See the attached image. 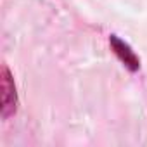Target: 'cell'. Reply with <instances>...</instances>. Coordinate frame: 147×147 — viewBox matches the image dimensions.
I'll return each instance as SVG.
<instances>
[{"mask_svg":"<svg viewBox=\"0 0 147 147\" xmlns=\"http://www.w3.org/2000/svg\"><path fill=\"white\" fill-rule=\"evenodd\" d=\"M18 107V94H16V85L12 82V76L9 69L4 66L2 67V118H9L16 113Z\"/></svg>","mask_w":147,"mask_h":147,"instance_id":"6da1fadb","label":"cell"},{"mask_svg":"<svg viewBox=\"0 0 147 147\" xmlns=\"http://www.w3.org/2000/svg\"><path fill=\"white\" fill-rule=\"evenodd\" d=\"M109 43H111L114 54L118 55V59H119L130 71H137V69L140 67V61H138V57L135 55V52L130 49L128 43H125V42H123L121 38H118L116 35H113V36L109 38Z\"/></svg>","mask_w":147,"mask_h":147,"instance_id":"7a4b0ae2","label":"cell"}]
</instances>
